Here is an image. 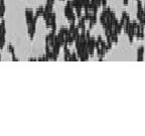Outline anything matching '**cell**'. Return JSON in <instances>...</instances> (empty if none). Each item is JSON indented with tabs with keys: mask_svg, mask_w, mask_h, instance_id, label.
<instances>
[{
	"mask_svg": "<svg viewBox=\"0 0 145 136\" xmlns=\"http://www.w3.org/2000/svg\"><path fill=\"white\" fill-rule=\"evenodd\" d=\"M79 60V58H78V54H77V52H71L70 54V58H69V61L71 62H76V61H78Z\"/></svg>",
	"mask_w": 145,
	"mask_h": 136,
	"instance_id": "cell-9",
	"label": "cell"
},
{
	"mask_svg": "<svg viewBox=\"0 0 145 136\" xmlns=\"http://www.w3.org/2000/svg\"><path fill=\"white\" fill-rule=\"evenodd\" d=\"M5 2L4 0H0V15H1V18H3L4 14H5Z\"/></svg>",
	"mask_w": 145,
	"mask_h": 136,
	"instance_id": "cell-7",
	"label": "cell"
},
{
	"mask_svg": "<svg viewBox=\"0 0 145 136\" xmlns=\"http://www.w3.org/2000/svg\"><path fill=\"white\" fill-rule=\"evenodd\" d=\"M37 19L38 17L34 16L32 21L30 22L29 24H27V32H28V36L30 40H33L34 35H35V31H36V23H37Z\"/></svg>",
	"mask_w": 145,
	"mask_h": 136,
	"instance_id": "cell-1",
	"label": "cell"
},
{
	"mask_svg": "<svg viewBox=\"0 0 145 136\" xmlns=\"http://www.w3.org/2000/svg\"><path fill=\"white\" fill-rule=\"evenodd\" d=\"M7 52H9V53H14L15 52V48H14V47H13V45L12 44H10V43H9L8 45H7Z\"/></svg>",
	"mask_w": 145,
	"mask_h": 136,
	"instance_id": "cell-10",
	"label": "cell"
},
{
	"mask_svg": "<svg viewBox=\"0 0 145 136\" xmlns=\"http://www.w3.org/2000/svg\"><path fill=\"white\" fill-rule=\"evenodd\" d=\"M0 61H1V54H0Z\"/></svg>",
	"mask_w": 145,
	"mask_h": 136,
	"instance_id": "cell-18",
	"label": "cell"
},
{
	"mask_svg": "<svg viewBox=\"0 0 145 136\" xmlns=\"http://www.w3.org/2000/svg\"><path fill=\"white\" fill-rule=\"evenodd\" d=\"M144 47H140L138 49H137V61L141 62L143 61V57H144Z\"/></svg>",
	"mask_w": 145,
	"mask_h": 136,
	"instance_id": "cell-5",
	"label": "cell"
},
{
	"mask_svg": "<svg viewBox=\"0 0 145 136\" xmlns=\"http://www.w3.org/2000/svg\"><path fill=\"white\" fill-rule=\"evenodd\" d=\"M24 14H25V20H26V24H29L30 22L32 21L33 17H34V13H33V11L31 10V9L27 8V9H25V11H24Z\"/></svg>",
	"mask_w": 145,
	"mask_h": 136,
	"instance_id": "cell-2",
	"label": "cell"
},
{
	"mask_svg": "<svg viewBox=\"0 0 145 136\" xmlns=\"http://www.w3.org/2000/svg\"><path fill=\"white\" fill-rule=\"evenodd\" d=\"M96 23H97V14H96V13H93L92 16H91V18H90V20H89L90 29H92Z\"/></svg>",
	"mask_w": 145,
	"mask_h": 136,
	"instance_id": "cell-6",
	"label": "cell"
},
{
	"mask_svg": "<svg viewBox=\"0 0 145 136\" xmlns=\"http://www.w3.org/2000/svg\"><path fill=\"white\" fill-rule=\"evenodd\" d=\"M137 10H143V4L141 0H137Z\"/></svg>",
	"mask_w": 145,
	"mask_h": 136,
	"instance_id": "cell-12",
	"label": "cell"
},
{
	"mask_svg": "<svg viewBox=\"0 0 145 136\" xmlns=\"http://www.w3.org/2000/svg\"><path fill=\"white\" fill-rule=\"evenodd\" d=\"M101 6L103 8L107 7V0H101Z\"/></svg>",
	"mask_w": 145,
	"mask_h": 136,
	"instance_id": "cell-13",
	"label": "cell"
},
{
	"mask_svg": "<svg viewBox=\"0 0 145 136\" xmlns=\"http://www.w3.org/2000/svg\"><path fill=\"white\" fill-rule=\"evenodd\" d=\"M54 2H56V0H47V3H45V4H49V5H54Z\"/></svg>",
	"mask_w": 145,
	"mask_h": 136,
	"instance_id": "cell-15",
	"label": "cell"
},
{
	"mask_svg": "<svg viewBox=\"0 0 145 136\" xmlns=\"http://www.w3.org/2000/svg\"><path fill=\"white\" fill-rule=\"evenodd\" d=\"M11 56H12V58H11V60H12L13 62H17V61H18V58H16V56H15V52H14V53H12Z\"/></svg>",
	"mask_w": 145,
	"mask_h": 136,
	"instance_id": "cell-16",
	"label": "cell"
},
{
	"mask_svg": "<svg viewBox=\"0 0 145 136\" xmlns=\"http://www.w3.org/2000/svg\"><path fill=\"white\" fill-rule=\"evenodd\" d=\"M43 12H44V6H40V7H38L37 9H36V12H35L34 16H36V17H42Z\"/></svg>",
	"mask_w": 145,
	"mask_h": 136,
	"instance_id": "cell-8",
	"label": "cell"
},
{
	"mask_svg": "<svg viewBox=\"0 0 145 136\" xmlns=\"http://www.w3.org/2000/svg\"><path fill=\"white\" fill-rule=\"evenodd\" d=\"M45 27H47V29H51L52 27V21H51V18H47V19H45Z\"/></svg>",
	"mask_w": 145,
	"mask_h": 136,
	"instance_id": "cell-11",
	"label": "cell"
},
{
	"mask_svg": "<svg viewBox=\"0 0 145 136\" xmlns=\"http://www.w3.org/2000/svg\"><path fill=\"white\" fill-rule=\"evenodd\" d=\"M63 60L65 61H69V58H70V54H71V52H70V47L67 44H65L63 45Z\"/></svg>",
	"mask_w": 145,
	"mask_h": 136,
	"instance_id": "cell-3",
	"label": "cell"
},
{
	"mask_svg": "<svg viewBox=\"0 0 145 136\" xmlns=\"http://www.w3.org/2000/svg\"><path fill=\"white\" fill-rule=\"evenodd\" d=\"M128 3H129V0H123V4H124L125 6L128 5Z\"/></svg>",
	"mask_w": 145,
	"mask_h": 136,
	"instance_id": "cell-17",
	"label": "cell"
},
{
	"mask_svg": "<svg viewBox=\"0 0 145 136\" xmlns=\"http://www.w3.org/2000/svg\"><path fill=\"white\" fill-rule=\"evenodd\" d=\"M129 14H128V13H127L126 11H123V12H122V15H121V18H123V19H126V17L127 16H128Z\"/></svg>",
	"mask_w": 145,
	"mask_h": 136,
	"instance_id": "cell-14",
	"label": "cell"
},
{
	"mask_svg": "<svg viewBox=\"0 0 145 136\" xmlns=\"http://www.w3.org/2000/svg\"><path fill=\"white\" fill-rule=\"evenodd\" d=\"M0 35L1 36L6 35V26H5V21H4L3 18L0 21Z\"/></svg>",
	"mask_w": 145,
	"mask_h": 136,
	"instance_id": "cell-4",
	"label": "cell"
}]
</instances>
